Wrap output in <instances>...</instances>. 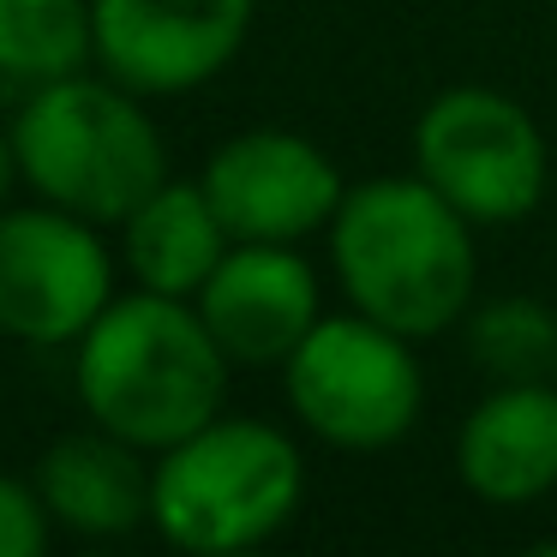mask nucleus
<instances>
[{
  "label": "nucleus",
  "mask_w": 557,
  "mask_h": 557,
  "mask_svg": "<svg viewBox=\"0 0 557 557\" xmlns=\"http://www.w3.org/2000/svg\"><path fill=\"white\" fill-rule=\"evenodd\" d=\"M324 240L342 300L396 336L425 342L468 318L480 282L473 222L420 174H377L348 186Z\"/></svg>",
  "instance_id": "1"
},
{
  "label": "nucleus",
  "mask_w": 557,
  "mask_h": 557,
  "mask_svg": "<svg viewBox=\"0 0 557 557\" xmlns=\"http://www.w3.org/2000/svg\"><path fill=\"white\" fill-rule=\"evenodd\" d=\"M97 61L90 0H0V78L37 90Z\"/></svg>",
  "instance_id": "14"
},
{
  "label": "nucleus",
  "mask_w": 557,
  "mask_h": 557,
  "mask_svg": "<svg viewBox=\"0 0 557 557\" xmlns=\"http://www.w3.org/2000/svg\"><path fill=\"white\" fill-rule=\"evenodd\" d=\"M461 336H468V360L492 384H528V377L557 372V312L533 294L473 300L461 318Z\"/></svg>",
  "instance_id": "15"
},
{
  "label": "nucleus",
  "mask_w": 557,
  "mask_h": 557,
  "mask_svg": "<svg viewBox=\"0 0 557 557\" xmlns=\"http://www.w3.org/2000/svg\"><path fill=\"white\" fill-rule=\"evenodd\" d=\"M234 234L222 228L205 181H162L133 216L121 222V264L133 270L138 288L198 300L210 270L228 258Z\"/></svg>",
  "instance_id": "13"
},
{
  "label": "nucleus",
  "mask_w": 557,
  "mask_h": 557,
  "mask_svg": "<svg viewBox=\"0 0 557 557\" xmlns=\"http://www.w3.org/2000/svg\"><path fill=\"white\" fill-rule=\"evenodd\" d=\"M114 300V252L97 222L61 205L0 210V336L73 348Z\"/></svg>",
  "instance_id": "7"
},
{
  "label": "nucleus",
  "mask_w": 557,
  "mask_h": 557,
  "mask_svg": "<svg viewBox=\"0 0 557 557\" xmlns=\"http://www.w3.org/2000/svg\"><path fill=\"white\" fill-rule=\"evenodd\" d=\"M73 348L78 408L145 456H162L186 432L210 425L228 401L234 360L210 336L205 312L174 294H114Z\"/></svg>",
  "instance_id": "2"
},
{
  "label": "nucleus",
  "mask_w": 557,
  "mask_h": 557,
  "mask_svg": "<svg viewBox=\"0 0 557 557\" xmlns=\"http://www.w3.org/2000/svg\"><path fill=\"white\" fill-rule=\"evenodd\" d=\"M258 0H90L97 66L138 97H186L228 73Z\"/></svg>",
  "instance_id": "8"
},
{
  "label": "nucleus",
  "mask_w": 557,
  "mask_h": 557,
  "mask_svg": "<svg viewBox=\"0 0 557 557\" xmlns=\"http://www.w3.org/2000/svg\"><path fill=\"white\" fill-rule=\"evenodd\" d=\"M49 533H54V516L42 504L37 480L0 473V557H42Z\"/></svg>",
  "instance_id": "16"
},
{
  "label": "nucleus",
  "mask_w": 557,
  "mask_h": 557,
  "mask_svg": "<svg viewBox=\"0 0 557 557\" xmlns=\"http://www.w3.org/2000/svg\"><path fill=\"white\" fill-rule=\"evenodd\" d=\"M282 396L318 444L377 456L420 425L425 372L408 336L348 306L336 318L324 312L312 336L282 360Z\"/></svg>",
  "instance_id": "5"
},
{
  "label": "nucleus",
  "mask_w": 557,
  "mask_h": 557,
  "mask_svg": "<svg viewBox=\"0 0 557 557\" xmlns=\"http://www.w3.org/2000/svg\"><path fill=\"white\" fill-rule=\"evenodd\" d=\"M13 186H25V174H18V157H13V133H0V210L13 205Z\"/></svg>",
  "instance_id": "17"
},
{
  "label": "nucleus",
  "mask_w": 557,
  "mask_h": 557,
  "mask_svg": "<svg viewBox=\"0 0 557 557\" xmlns=\"http://www.w3.org/2000/svg\"><path fill=\"white\" fill-rule=\"evenodd\" d=\"M306 504V456L282 425L216 413L150 456V528L193 557H228L276 540Z\"/></svg>",
  "instance_id": "4"
},
{
  "label": "nucleus",
  "mask_w": 557,
  "mask_h": 557,
  "mask_svg": "<svg viewBox=\"0 0 557 557\" xmlns=\"http://www.w3.org/2000/svg\"><path fill=\"white\" fill-rule=\"evenodd\" d=\"M413 174L449 198L473 228H509L552 186L545 133L516 97L485 85L437 90L413 121Z\"/></svg>",
  "instance_id": "6"
},
{
  "label": "nucleus",
  "mask_w": 557,
  "mask_h": 557,
  "mask_svg": "<svg viewBox=\"0 0 557 557\" xmlns=\"http://www.w3.org/2000/svg\"><path fill=\"white\" fill-rule=\"evenodd\" d=\"M193 306L205 312L210 336L222 342L234 366H276L282 372V360L324 318V288L300 246L234 240Z\"/></svg>",
  "instance_id": "10"
},
{
  "label": "nucleus",
  "mask_w": 557,
  "mask_h": 557,
  "mask_svg": "<svg viewBox=\"0 0 557 557\" xmlns=\"http://www.w3.org/2000/svg\"><path fill=\"white\" fill-rule=\"evenodd\" d=\"M456 473L480 504L528 509L557 492V384H492L456 432Z\"/></svg>",
  "instance_id": "11"
},
{
  "label": "nucleus",
  "mask_w": 557,
  "mask_h": 557,
  "mask_svg": "<svg viewBox=\"0 0 557 557\" xmlns=\"http://www.w3.org/2000/svg\"><path fill=\"white\" fill-rule=\"evenodd\" d=\"M198 181H205L210 205L234 240L276 246H300L324 234L342 193H348L336 162L288 126H246V133L222 138Z\"/></svg>",
  "instance_id": "9"
},
{
  "label": "nucleus",
  "mask_w": 557,
  "mask_h": 557,
  "mask_svg": "<svg viewBox=\"0 0 557 557\" xmlns=\"http://www.w3.org/2000/svg\"><path fill=\"white\" fill-rule=\"evenodd\" d=\"M37 492L54 528L78 540H121L150 521V456L102 425L66 432L42 449Z\"/></svg>",
  "instance_id": "12"
},
{
  "label": "nucleus",
  "mask_w": 557,
  "mask_h": 557,
  "mask_svg": "<svg viewBox=\"0 0 557 557\" xmlns=\"http://www.w3.org/2000/svg\"><path fill=\"white\" fill-rule=\"evenodd\" d=\"M0 342H7V336H0Z\"/></svg>",
  "instance_id": "18"
},
{
  "label": "nucleus",
  "mask_w": 557,
  "mask_h": 557,
  "mask_svg": "<svg viewBox=\"0 0 557 557\" xmlns=\"http://www.w3.org/2000/svg\"><path fill=\"white\" fill-rule=\"evenodd\" d=\"M13 157L42 205H61L97 228H121L169 181V145L145 97L109 73H73L30 90L13 114Z\"/></svg>",
  "instance_id": "3"
}]
</instances>
